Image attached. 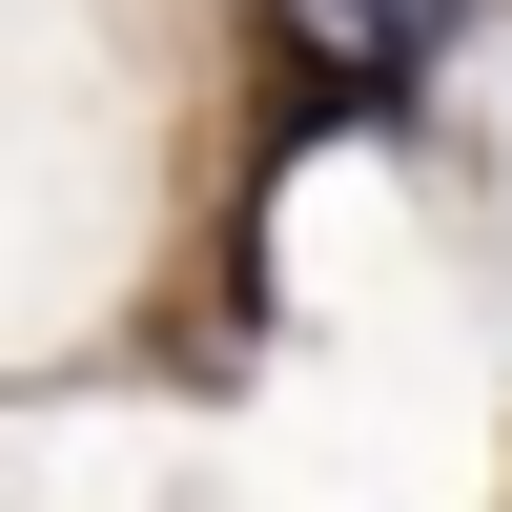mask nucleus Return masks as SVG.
<instances>
[{"label":"nucleus","mask_w":512,"mask_h":512,"mask_svg":"<svg viewBox=\"0 0 512 512\" xmlns=\"http://www.w3.org/2000/svg\"><path fill=\"white\" fill-rule=\"evenodd\" d=\"M328 21H349L369 62H431V21H451V0H328Z\"/></svg>","instance_id":"1"}]
</instances>
